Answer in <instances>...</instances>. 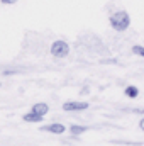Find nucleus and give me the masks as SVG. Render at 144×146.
Segmentation results:
<instances>
[{
  "instance_id": "1",
  "label": "nucleus",
  "mask_w": 144,
  "mask_h": 146,
  "mask_svg": "<svg viewBox=\"0 0 144 146\" xmlns=\"http://www.w3.org/2000/svg\"><path fill=\"white\" fill-rule=\"evenodd\" d=\"M110 26H112L114 31L124 33V31L131 26V17H129V14H127L126 10H119V12L112 14V15H110Z\"/></svg>"
},
{
  "instance_id": "2",
  "label": "nucleus",
  "mask_w": 144,
  "mask_h": 146,
  "mask_svg": "<svg viewBox=\"0 0 144 146\" xmlns=\"http://www.w3.org/2000/svg\"><path fill=\"white\" fill-rule=\"evenodd\" d=\"M51 54H53L54 58H66V56L70 54V46H68V42L63 41V39L54 41V42L51 44Z\"/></svg>"
},
{
  "instance_id": "3",
  "label": "nucleus",
  "mask_w": 144,
  "mask_h": 146,
  "mask_svg": "<svg viewBox=\"0 0 144 146\" xmlns=\"http://www.w3.org/2000/svg\"><path fill=\"white\" fill-rule=\"evenodd\" d=\"M41 131L53 133V134H63V133L66 131V126H63L61 122H53V124H46V126H42Z\"/></svg>"
},
{
  "instance_id": "4",
  "label": "nucleus",
  "mask_w": 144,
  "mask_h": 146,
  "mask_svg": "<svg viewBox=\"0 0 144 146\" xmlns=\"http://www.w3.org/2000/svg\"><path fill=\"white\" fill-rule=\"evenodd\" d=\"M63 109L68 110V112L85 110V109H88V102H76V100H71V102H66V104H63Z\"/></svg>"
},
{
  "instance_id": "5",
  "label": "nucleus",
  "mask_w": 144,
  "mask_h": 146,
  "mask_svg": "<svg viewBox=\"0 0 144 146\" xmlns=\"http://www.w3.org/2000/svg\"><path fill=\"white\" fill-rule=\"evenodd\" d=\"M42 117H44V115L37 114V112H34V110H31V112H27V114H24V115H22V119H24L26 122H41V121H42Z\"/></svg>"
},
{
  "instance_id": "6",
  "label": "nucleus",
  "mask_w": 144,
  "mask_h": 146,
  "mask_svg": "<svg viewBox=\"0 0 144 146\" xmlns=\"http://www.w3.org/2000/svg\"><path fill=\"white\" fill-rule=\"evenodd\" d=\"M34 112H37V114H41V115H46L48 112H49V106L48 104H44V102H37V104H34L32 106V109Z\"/></svg>"
},
{
  "instance_id": "7",
  "label": "nucleus",
  "mask_w": 144,
  "mask_h": 146,
  "mask_svg": "<svg viewBox=\"0 0 144 146\" xmlns=\"http://www.w3.org/2000/svg\"><path fill=\"white\" fill-rule=\"evenodd\" d=\"M124 94H126L127 97H131V99H136V97L139 95V90H137V88H136L134 85H129V87H126Z\"/></svg>"
},
{
  "instance_id": "8",
  "label": "nucleus",
  "mask_w": 144,
  "mask_h": 146,
  "mask_svg": "<svg viewBox=\"0 0 144 146\" xmlns=\"http://www.w3.org/2000/svg\"><path fill=\"white\" fill-rule=\"evenodd\" d=\"M87 129H88V127H85V126H71V127H70V133H71L73 136H80V134H83Z\"/></svg>"
},
{
  "instance_id": "9",
  "label": "nucleus",
  "mask_w": 144,
  "mask_h": 146,
  "mask_svg": "<svg viewBox=\"0 0 144 146\" xmlns=\"http://www.w3.org/2000/svg\"><path fill=\"white\" fill-rule=\"evenodd\" d=\"M132 53L134 54H139V56H144V46H139V44L132 46Z\"/></svg>"
},
{
  "instance_id": "10",
  "label": "nucleus",
  "mask_w": 144,
  "mask_h": 146,
  "mask_svg": "<svg viewBox=\"0 0 144 146\" xmlns=\"http://www.w3.org/2000/svg\"><path fill=\"white\" fill-rule=\"evenodd\" d=\"M3 5H14V3H17V0H0Z\"/></svg>"
},
{
  "instance_id": "11",
  "label": "nucleus",
  "mask_w": 144,
  "mask_h": 146,
  "mask_svg": "<svg viewBox=\"0 0 144 146\" xmlns=\"http://www.w3.org/2000/svg\"><path fill=\"white\" fill-rule=\"evenodd\" d=\"M139 127H141V129L144 131V117L141 119V121H139Z\"/></svg>"
}]
</instances>
